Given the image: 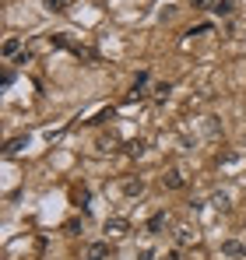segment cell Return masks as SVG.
<instances>
[{"label": "cell", "mask_w": 246, "mask_h": 260, "mask_svg": "<svg viewBox=\"0 0 246 260\" xmlns=\"http://www.w3.org/2000/svg\"><path fill=\"white\" fill-rule=\"evenodd\" d=\"M0 53H4V60H11V56H21V39H4Z\"/></svg>", "instance_id": "cell-7"}, {"label": "cell", "mask_w": 246, "mask_h": 260, "mask_svg": "<svg viewBox=\"0 0 246 260\" xmlns=\"http://www.w3.org/2000/svg\"><path fill=\"white\" fill-rule=\"evenodd\" d=\"M222 253L232 257V260H239V257H246V246L239 243V239H225V243H222Z\"/></svg>", "instance_id": "cell-6"}, {"label": "cell", "mask_w": 246, "mask_h": 260, "mask_svg": "<svg viewBox=\"0 0 246 260\" xmlns=\"http://www.w3.org/2000/svg\"><path fill=\"white\" fill-rule=\"evenodd\" d=\"M176 243H179V246H190V243H197V232L183 225V229H176Z\"/></svg>", "instance_id": "cell-9"}, {"label": "cell", "mask_w": 246, "mask_h": 260, "mask_svg": "<svg viewBox=\"0 0 246 260\" xmlns=\"http://www.w3.org/2000/svg\"><path fill=\"white\" fill-rule=\"evenodd\" d=\"M11 81H14V74H11V71H4V74H0V85L11 88Z\"/></svg>", "instance_id": "cell-19"}, {"label": "cell", "mask_w": 246, "mask_h": 260, "mask_svg": "<svg viewBox=\"0 0 246 260\" xmlns=\"http://www.w3.org/2000/svg\"><path fill=\"white\" fill-rule=\"evenodd\" d=\"M165 225H169V211H155V215L148 218V232H151V236H162Z\"/></svg>", "instance_id": "cell-4"}, {"label": "cell", "mask_w": 246, "mask_h": 260, "mask_svg": "<svg viewBox=\"0 0 246 260\" xmlns=\"http://www.w3.org/2000/svg\"><path fill=\"white\" fill-rule=\"evenodd\" d=\"M169 91H172V85H169V81H162V85H155V91H151V95H155V102H165V99H169Z\"/></svg>", "instance_id": "cell-12"}, {"label": "cell", "mask_w": 246, "mask_h": 260, "mask_svg": "<svg viewBox=\"0 0 246 260\" xmlns=\"http://www.w3.org/2000/svg\"><path fill=\"white\" fill-rule=\"evenodd\" d=\"M123 193H127V197H141V193H144V179H141V176H127V179H123Z\"/></svg>", "instance_id": "cell-5"}, {"label": "cell", "mask_w": 246, "mask_h": 260, "mask_svg": "<svg viewBox=\"0 0 246 260\" xmlns=\"http://www.w3.org/2000/svg\"><path fill=\"white\" fill-rule=\"evenodd\" d=\"M218 0H190V7H201V11H214Z\"/></svg>", "instance_id": "cell-15"}, {"label": "cell", "mask_w": 246, "mask_h": 260, "mask_svg": "<svg viewBox=\"0 0 246 260\" xmlns=\"http://www.w3.org/2000/svg\"><path fill=\"white\" fill-rule=\"evenodd\" d=\"M113 116H116V109H113V106H106V109H99L88 123H91V127H99V123H106V120H113Z\"/></svg>", "instance_id": "cell-10"}, {"label": "cell", "mask_w": 246, "mask_h": 260, "mask_svg": "<svg viewBox=\"0 0 246 260\" xmlns=\"http://www.w3.org/2000/svg\"><path fill=\"white\" fill-rule=\"evenodd\" d=\"M130 232V221L127 218H106V236H113V239H120Z\"/></svg>", "instance_id": "cell-2"}, {"label": "cell", "mask_w": 246, "mask_h": 260, "mask_svg": "<svg viewBox=\"0 0 246 260\" xmlns=\"http://www.w3.org/2000/svg\"><path fill=\"white\" fill-rule=\"evenodd\" d=\"M46 7H49V11H64V7H67V0H46Z\"/></svg>", "instance_id": "cell-18"}, {"label": "cell", "mask_w": 246, "mask_h": 260, "mask_svg": "<svg viewBox=\"0 0 246 260\" xmlns=\"http://www.w3.org/2000/svg\"><path fill=\"white\" fill-rule=\"evenodd\" d=\"M84 257H88V260H106V257H109V246H106V243H91Z\"/></svg>", "instance_id": "cell-8"}, {"label": "cell", "mask_w": 246, "mask_h": 260, "mask_svg": "<svg viewBox=\"0 0 246 260\" xmlns=\"http://www.w3.org/2000/svg\"><path fill=\"white\" fill-rule=\"evenodd\" d=\"M232 4H236V0H218V4H214V14H222V18L232 14Z\"/></svg>", "instance_id": "cell-14"}, {"label": "cell", "mask_w": 246, "mask_h": 260, "mask_svg": "<svg viewBox=\"0 0 246 260\" xmlns=\"http://www.w3.org/2000/svg\"><path fill=\"white\" fill-rule=\"evenodd\" d=\"M21 148H28V137H14V141H7V148H4V151H7V158H11V155H18Z\"/></svg>", "instance_id": "cell-11"}, {"label": "cell", "mask_w": 246, "mask_h": 260, "mask_svg": "<svg viewBox=\"0 0 246 260\" xmlns=\"http://www.w3.org/2000/svg\"><path fill=\"white\" fill-rule=\"evenodd\" d=\"M49 43L56 46V49H67V53H74V56H78V60H95V53H91V49H88V46L74 43V39H71V36H67V32H53V36H49Z\"/></svg>", "instance_id": "cell-1"}, {"label": "cell", "mask_w": 246, "mask_h": 260, "mask_svg": "<svg viewBox=\"0 0 246 260\" xmlns=\"http://www.w3.org/2000/svg\"><path fill=\"white\" fill-rule=\"evenodd\" d=\"M211 204H214V208H222V211H225V208H229V197H225V193H214V197H211Z\"/></svg>", "instance_id": "cell-16"}, {"label": "cell", "mask_w": 246, "mask_h": 260, "mask_svg": "<svg viewBox=\"0 0 246 260\" xmlns=\"http://www.w3.org/2000/svg\"><path fill=\"white\" fill-rule=\"evenodd\" d=\"M127 151H130V155H141V151H144V141H130Z\"/></svg>", "instance_id": "cell-17"}, {"label": "cell", "mask_w": 246, "mask_h": 260, "mask_svg": "<svg viewBox=\"0 0 246 260\" xmlns=\"http://www.w3.org/2000/svg\"><path fill=\"white\" fill-rule=\"evenodd\" d=\"M211 32H214V25H211V21H204V25H194L187 36H211Z\"/></svg>", "instance_id": "cell-13"}, {"label": "cell", "mask_w": 246, "mask_h": 260, "mask_svg": "<svg viewBox=\"0 0 246 260\" xmlns=\"http://www.w3.org/2000/svg\"><path fill=\"white\" fill-rule=\"evenodd\" d=\"M162 186L165 190H183V186H187V176L179 173V169H169V173L162 176Z\"/></svg>", "instance_id": "cell-3"}]
</instances>
